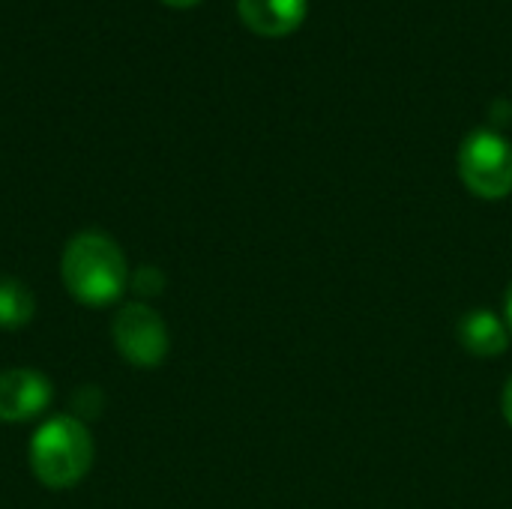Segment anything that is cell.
Returning a JSON list of instances; mask_svg holds the SVG:
<instances>
[{
    "instance_id": "4",
    "label": "cell",
    "mask_w": 512,
    "mask_h": 509,
    "mask_svg": "<svg viewBox=\"0 0 512 509\" xmlns=\"http://www.w3.org/2000/svg\"><path fill=\"white\" fill-rule=\"evenodd\" d=\"M114 345L132 366H159L168 354V330L162 318L141 303H129L114 318Z\"/></svg>"
},
{
    "instance_id": "2",
    "label": "cell",
    "mask_w": 512,
    "mask_h": 509,
    "mask_svg": "<svg viewBox=\"0 0 512 509\" xmlns=\"http://www.w3.org/2000/svg\"><path fill=\"white\" fill-rule=\"evenodd\" d=\"M30 465L48 489L75 486L93 465V441L75 417L48 420L30 441Z\"/></svg>"
},
{
    "instance_id": "5",
    "label": "cell",
    "mask_w": 512,
    "mask_h": 509,
    "mask_svg": "<svg viewBox=\"0 0 512 509\" xmlns=\"http://www.w3.org/2000/svg\"><path fill=\"white\" fill-rule=\"evenodd\" d=\"M51 402V384L33 369H9L0 375V420L21 423Z\"/></svg>"
},
{
    "instance_id": "11",
    "label": "cell",
    "mask_w": 512,
    "mask_h": 509,
    "mask_svg": "<svg viewBox=\"0 0 512 509\" xmlns=\"http://www.w3.org/2000/svg\"><path fill=\"white\" fill-rule=\"evenodd\" d=\"M162 3H168V6H177V9H186V6H195L198 0H162Z\"/></svg>"
},
{
    "instance_id": "8",
    "label": "cell",
    "mask_w": 512,
    "mask_h": 509,
    "mask_svg": "<svg viewBox=\"0 0 512 509\" xmlns=\"http://www.w3.org/2000/svg\"><path fill=\"white\" fill-rule=\"evenodd\" d=\"M33 312H36L33 294L15 279H0V327L15 330L27 324Z\"/></svg>"
},
{
    "instance_id": "10",
    "label": "cell",
    "mask_w": 512,
    "mask_h": 509,
    "mask_svg": "<svg viewBox=\"0 0 512 509\" xmlns=\"http://www.w3.org/2000/svg\"><path fill=\"white\" fill-rule=\"evenodd\" d=\"M504 315H507V330H512V282L507 288V300H504Z\"/></svg>"
},
{
    "instance_id": "6",
    "label": "cell",
    "mask_w": 512,
    "mask_h": 509,
    "mask_svg": "<svg viewBox=\"0 0 512 509\" xmlns=\"http://www.w3.org/2000/svg\"><path fill=\"white\" fill-rule=\"evenodd\" d=\"M243 24L267 39L294 33L309 12V0H237Z\"/></svg>"
},
{
    "instance_id": "7",
    "label": "cell",
    "mask_w": 512,
    "mask_h": 509,
    "mask_svg": "<svg viewBox=\"0 0 512 509\" xmlns=\"http://www.w3.org/2000/svg\"><path fill=\"white\" fill-rule=\"evenodd\" d=\"M459 342L474 357H498L510 345V330L495 312L474 309L459 321Z\"/></svg>"
},
{
    "instance_id": "1",
    "label": "cell",
    "mask_w": 512,
    "mask_h": 509,
    "mask_svg": "<svg viewBox=\"0 0 512 509\" xmlns=\"http://www.w3.org/2000/svg\"><path fill=\"white\" fill-rule=\"evenodd\" d=\"M63 285L87 306H108L126 288V258L120 246L99 234H78L63 252Z\"/></svg>"
},
{
    "instance_id": "9",
    "label": "cell",
    "mask_w": 512,
    "mask_h": 509,
    "mask_svg": "<svg viewBox=\"0 0 512 509\" xmlns=\"http://www.w3.org/2000/svg\"><path fill=\"white\" fill-rule=\"evenodd\" d=\"M504 417H507V423L512 426V378L507 381V390H504Z\"/></svg>"
},
{
    "instance_id": "3",
    "label": "cell",
    "mask_w": 512,
    "mask_h": 509,
    "mask_svg": "<svg viewBox=\"0 0 512 509\" xmlns=\"http://www.w3.org/2000/svg\"><path fill=\"white\" fill-rule=\"evenodd\" d=\"M459 177L477 198H507L512 192V144L495 129L471 132L459 147Z\"/></svg>"
}]
</instances>
